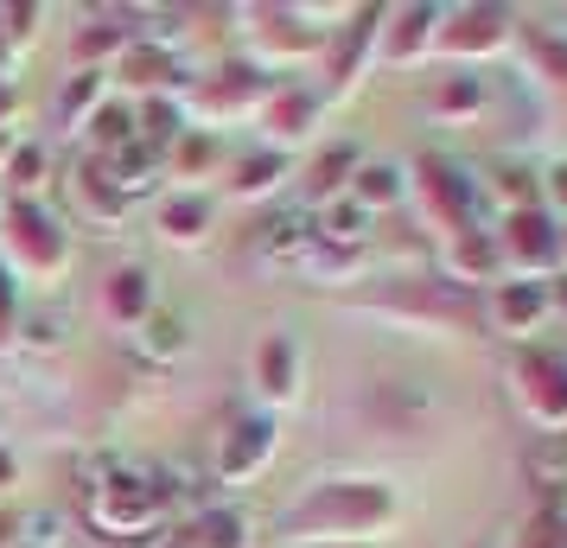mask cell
<instances>
[{
  "mask_svg": "<svg viewBox=\"0 0 567 548\" xmlns=\"http://www.w3.org/2000/svg\"><path fill=\"white\" fill-rule=\"evenodd\" d=\"M548 288L542 281H497V293H491V313H497V325L504 332H536L542 319H548Z\"/></svg>",
  "mask_w": 567,
  "mask_h": 548,
  "instance_id": "obj_1",
  "label": "cell"
},
{
  "mask_svg": "<svg viewBox=\"0 0 567 548\" xmlns=\"http://www.w3.org/2000/svg\"><path fill=\"white\" fill-rule=\"evenodd\" d=\"M307 242H312V224L300 217V210H287V217H275L268 230H261V256H307Z\"/></svg>",
  "mask_w": 567,
  "mask_h": 548,
  "instance_id": "obj_2",
  "label": "cell"
},
{
  "mask_svg": "<svg viewBox=\"0 0 567 548\" xmlns=\"http://www.w3.org/2000/svg\"><path fill=\"white\" fill-rule=\"evenodd\" d=\"M395 198H402V173H395V166H363L358 173V210H383V205H395Z\"/></svg>",
  "mask_w": 567,
  "mask_h": 548,
  "instance_id": "obj_3",
  "label": "cell"
},
{
  "mask_svg": "<svg viewBox=\"0 0 567 548\" xmlns=\"http://www.w3.org/2000/svg\"><path fill=\"white\" fill-rule=\"evenodd\" d=\"M141 332H147V351H159V358H173V351L185 344V325H179L173 313H154Z\"/></svg>",
  "mask_w": 567,
  "mask_h": 548,
  "instance_id": "obj_4",
  "label": "cell"
},
{
  "mask_svg": "<svg viewBox=\"0 0 567 548\" xmlns=\"http://www.w3.org/2000/svg\"><path fill=\"white\" fill-rule=\"evenodd\" d=\"M275 173H281V159H249V166H243V179H236V192H268Z\"/></svg>",
  "mask_w": 567,
  "mask_h": 548,
  "instance_id": "obj_5",
  "label": "cell"
},
{
  "mask_svg": "<svg viewBox=\"0 0 567 548\" xmlns=\"http://www.w3.org/2000/svg\"><path fill=\"white\" fill-rule=\"evenodd\" d=\"M58 529H64V523L39 510V517H27V542H20V548H58Z\"/></svg>",
  "mask_w": 567,
  "mask_h": 548,
  "instance_id": "obj_6",
  "label": "cell"
},
{
  "mask_svg": "<svg viewBox=\"0 0 567 548\" xmlns=\"http://www.w3.org/2000/svg\"><path fill=\"white\" fill-rule=\"evenodd\" d=\"M96 134H103L109 147H115V141H128V115H122V108H109V115H96Z\"/></svg>",
  "mask_w": 567,
  "mask_h": 548,
  "instance_id": "obj_7",
  "label": "cell"
},
{
  "mask_svg": "<svg viewBox=\"0 0 567 548\" xmlns=\"http://www.w3.org/2000/svg\"><path fill=\"white\" fill-rule=\"evenodd\" d=\"M478 96H485L478 83H460V90H446V96H440V108H472Z\"/></svg>",
  "mask_w": 567,
  "mask_h": 548,
  "instance_id": "obj_8",
  "label": "cell"
},
{
  "mask_svg": "<svg viewBox=\"0 0 567 548\" xmlns=\"http://www.w3.org/2000/svg\"><path fill=\"white\" fill-rule=\"evenodd\" d=\"M555 198L567 205V166H555Z\"/></svg>",
  "mask_w": 567,
  "mask_h": 548,
  "instance_id": "obj_9",
  "label": "cell"
}]
</instances>
